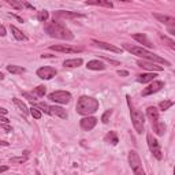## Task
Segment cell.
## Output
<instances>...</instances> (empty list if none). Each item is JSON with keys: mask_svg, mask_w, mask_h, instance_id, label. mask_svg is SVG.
I'll return each instance as SVG.
<instances>
[{"mask_svg": "<svg viewBox=\"0 0 175 175\" xmlns=\"http://www.w3.org/2000/svg\"><path fill=\"white\" fill-rule=\"evenodd\" d=\"M47 33L51 37H55V39H60V40H73L74 39V34L71 33L70 29H67L63 23L60 22H51L48 26L45 28Z\"/></svg>", "mask_w": 175, "mask_h": 175, "instance_id": "6da1fadb", "label": "cell"}, {"mask_svg": "<svg viewBox=\"0 0 175 175\" xmlns=\"http://www.w3.org/2000/svg\"><path fill=\"white\" fill-rule=\"evenodd\" d=\"M125 49H127V51L131 52L133 55H136V56H140V58H142V59L151 60V62H157V63H160V65H166V66L171 65L170 62H167V60H164L163 58L152 54V52L147 51V49L142 48V47H134V45H129V44H125Z\"/></svg>", "mask_w": 175, "mask_h": 175, "instance_id": "7a4b0ae2", "label": "cell"}, {"mask_svg": "<svg viewBox=\"0 0 175 175\" xmlns=\"http://www.w3.org/2000/svg\"><path fill=\"white\" fill-rule=\"evenodd\" d=\"M99 110V101L90 96H81L77 103V112L81 115H90Z\"/></svg>", "mask_w": 175, "mask_h": 175, "instance_id": "3957f363", "label": "cell"}, {"mask_svg": "<svg viewBox=\"0 0 175 175\" xmlns=\"http://www.w3.org/2000/svg\"><path fill=\"white\" fill-rule=\"evenodd\" d=\"M127 99V103H129V107H130V115H131V122H133V126L136 131L138 134H141L144 131V126H145V116L142 115L141 111L136 110L133 107V104L130 103V96H126Z\"/></svg>", "mask_w": 175, "mask_h": 175, "instance_id": "277c9868", "label": "cell"}, {"mask_svg": "<svg viewBox=\"0 0 175 175\" xmlns=\"http://www.w3.org/2000/svg\"><path fill=\"white\" fill-rule=\"evenodd\" d=\"M48 97L51 101L58 103V104H69L70 101H71V95H70L69 92H66V90H56V92H52Z\"/></svg>", "mask_w": 175, "mask_h": 175, "instance_id": "5b68a950", "label": "cell"}, {"mask_svg": "<svg viewBox=\"0 0 175 175\" xmlns=\"http://www.w3.org/2000/svg\"><path fill=\"white\" fill-rule=\"evenodd\" d=\"M147 141H148V147H149L151 152L157 160H162L163 159V153H162V149H160V145L157 142L156 138H153L152 134H148L147 136Z\"/></svg>", "mask_w": 175, "mask_h": 175, "instance_id": "8992f818", "label": "cell"}, {"mask_svg": "<svg viewBox=\"0 0 175 175\" xmlns=\"http://www.w3.org/2000/svg\"><path fill=\"white\" fill-rule=\"evenodd\" d=\"M56 74H58L56 70H55L54 67H49V66L40 67V69L37 70V75H39L41 80H52Z\"/></svg>", "mask_w": 175, "mask_h": 175, "instance_id": "52a82bcc", "label": "cell"}, {"mask_svg": "<svg viewBox=\"0 0 175 175\" xmlns=\"http://www.w3.org/2000/svg\"><path fill=\"white\" fill-rule=\"evenodd\" d=\"M164 88V82L163 81H152V84H149L144 90H142V96H149V95H153V93L159 92Z\"/></svg>", "mask_w": 175, "mask_h": 175, "instance_id": "ba28073f", "label": "cell"}, {"mask_svg": "<svg viewBox=\"0 0 175 175\" xmlns=\"http://www.w3.org/2000/svg\"><path fill=\"white\" fill-rule=\"evenodd\" d=\"M49 49L56 52H63V54H77V52L82 51V48H75V47H70V45H51Z\"/></svg>", "mask_w": 175, "mask_h": 175, "instance_id": "9c48e42d", "label": "cell"}, {"mask_svg": "<svg viewBox=\"0 0 175 175\" xmlns=\"http://www.w3.org/2000/svg\"><path fill=\"white\" fill-rule=\"evenodd\" d=\"M96 125H97V119L95 116H85L84 119H81V127L86 131L92 130Z\"/></svg>", "mask_w": 175, "mask_h": 175, "instance_id": "30bf717a", "label": "cell"}, {"mask_svg": "<svg viewBox=\"0 0 175 175\" xmlns=\"http://www.w3.org/2000/svg\"><path fill=\"white\" fill-rule=\"evenodd\" d=\"M129 164H130L131 170H136V168H138V167H142L141 159H140L138 153H137L136 151H130L129 152Z\"/></svg>", "mask_w": 175, "mask_h": 175, "instance_id": "8fae6325", "label": "cell"}, {"mask_svg": "<svg viewBox=\"0 0 175 175\" xmlns=\"http://www.w3.org/2000/svg\"><path fill=\"white\" fill-rule=\"evenodd\" d=\"M55 18H84L82 14H78V13H71V11H56L54 15Z\"/></svg>", "mask_w": 175, "mask_h": 175, "instance_id": "7c38bea8", "label": "cell"}, {"mask_svg": "<svg viewBox=\"0 0 175 175\" xmlns=\"http://www.w3.org/2000/svg\"><path fill=\"white\" fill-rule=\"evenodd\" d=\"M93 44H95V45H97L99 48L107 49V51H112V52H115V54H121V52H122V49H121V48H118V47H114V45H111V44H108V43H104V41H97V40H93Z\"/></svg>", "mask_w": 175, "mask_h": 175, "instance_id": "4fadbf2b", "label": "cell"}, {"mask_svg": "<svg viewBox=\"0 0 175 175\" xmlns=\"http://www.w3.org/2000/svg\"><path fill=\"white\" fill-rule=\"evenodd\" d=\"M49 114H51V115L58 116V118H60V119H67V112H66V110L62 108V107H59V106H52V107H49Z\"/></svg>", "mask_w": 175, "mask_h": 175, "instance_id": "5bb4252c", "label": "cell"}, {"mask_svg": "<svg viewBox=\"0 0 175 175\" xmlns=\"http://www.w3.org/2000/svg\"><path fill=\"white\" fill-rule=\"evenodd\" d=\"M137 65H138L140 67H142V69L152 70V71H162V70H163L162 66H157V65H155V63H152V62H147V60H138Z\"/></svg>", "mask_w": 175, "mask_h": 175, "instance_id": "9a60e30c", "label": "cell"}, {"mask_svg": "<svg viewBox=\"0 0 175 175\" xmlns=\"http://www.w3.org/2000/svg\"><path fill=\"white\" fill-rule=\"evenodd\" d=\"M147 116L152 123H156L157 121H160L159 119V110H157L156 107H148L147 108Z\"/></svg>", "mask_w": 175, "mask_h": 175, "instance_id": "2e32d148", "label": "cell"}, {"mask_svg": "<svg viewBox=\"0 0 175 175\" xmlns=\"http://www.w3.org/2000/svg\"><path fill=\"white\" fill-rule=\"evenodd\" d=\"M155 77H156V74L155 73H147V74H140L138 77H137V81L141 84H148V82H152L155 81Z\"/></svg>", "mask_w": 175, "mask_h": 175, "instance_id": "e0dca14e", "label": "cell"}, {"mask_svg": "<svg viewBox=\"0 0 175 175\" xmlns=\"http://www.w3.org/2000/svg\"><path fill=\"white\" fill-rule=\"evenodd\" d=\"M133 39L136 40V41H138L140 44H142V45H145V47H153V44L151 43V40L148 39L145 34H134Z\"/></svg>", "mask_w": 175, "mask_h": 175, "instance_id": "ac0fdd59", "label": "cell"}, {"mask_svg": "<svg viewBox=\"0 0 175 175\" xmlns=\"http://www.w3.org/2000/svg\"><path fill=\"white\" fill-rule=\"evenodd\" d=\"M86 67L89 70H104V69H106V65H104L103 62H100V60L95 59V60H90V62H88Z\"/></svg>", "mask_w": 175, "mask_h": 175, "instance_id": "d6986e66", "label": "cell"}, {"mask_svg": "<svg viewBox=\"0 0 175 175\" xmlns=\"http://www.w3.org/2000/svg\"><path fill=\"white\" fill-rule=\"evenodd\" d=\"M10 29H11V33H13V36L15 37V39L18 40V41H25V40H28V37H26L25 34H23L22 32L18 29V28H15V26H14V25L11 26Z\"/></svg>", "mask_w": 175, "mask_h": 175, "instance_id": "ffe728a7", "label": "cell"}, {"mask_svg": "<svg viewBox=\"0 0 175 175\" xmlns=\"http://www.w3.org/2000/svg\"><path fill=\"white\" fill-rule=\"evenodd\" d=\"M82 65V59L78 58V59H67L63 62V66L65 67H80Z\"/></svg>", "mask_w": 175, "mask_h": 175, "instance_id": "44dd1931", "label": "cell"}, {"mask_svg": "<svg viewBox=\"0 0 175 175\" xmlns=\"http://www.w3.org/2000/svg\"><path fill=\"white\" fill-rule=\"evenodd\" d=\"M152 126H153V130L156 131L157 136H163V134H164V131H166V125L163 123V122L157 121L156 123H152Z\"/></svg>", "mask_w": 175, "mask_h": 175, "instance_id": "7402d4cb", "label": "cell"}, {"mask_svg": "<svg viewBox=\"0 0 175 175\" xmlns=\"http://www.w3.org/2000/svg\"><path fill=\"white\" fill-rule=\"evenodd\" d=\"M153 17L157 19L159 22L162 23H175V19L173 18V17H167V15H160V14H153Z\"/></svg>", "mask_w": 175, "mask_h": 175, "instance_id": "603a6c76", "label": "cell"}, {"mask_svg": "<svg viewBox=\"0 0 175 175\" xmlns=\"http://www.w3.org/2000/svg\"><path fill=\"white\" fill-rule=\"evenodd\" d=\"M13 101H14V104H15V106L19 108V111H22V112L25 114V115H28V114H29V108L26 107L25 103H22V101L19 100V99H13Z\"/></svg>", "mask_w": 175, "mask_h": 175, "instance_id": "cb8c5ba5", "label": "cell"}, {"mask_svg": "<svg viewBox=\"0 0 175 175\" xmlns=\"http://www.w3.org/2000/svg\"><path fill=\"white\" fill-rule=\"evenodd\" d=\"M106 142H111L112 145L118 144V136H116L115 131H110L108 134L106 136Z\"/></svg>", "mask_w": 175, "mask_h": 175, "instance_id": "d4e9b609", "label": "cell"}, {"mask_svg": "<svg viewBox=\"0 0 175 175\" xmlns=\"http://www.w3.org/2000/svg\"><path fill=\"white\" fill-rule=\"evenodd\" d=\"M7 70L11 73V74H22V73H25V69L21 66H15V65H10L7 66Z\"/></svg>", "mask_w": 175, "mask_h": 175, "instance_id": "484cf974", "label": "cell"}, {"mask_svg": "<svg viewBox=\"0 0 175 175\" xmlns=\"http://www.w3.org/2000/svg\"><path fill=\"white\" fill-rule=\"evenodd\" d=\"M86 4H90V6H103V7H108V8H112L114 4L111 2H86Z\"/></svg>", "mask_w": 175, "mask_h": 175, "instance_id": "4316f807", "label": "cell"}, {"mask_svg": "<svg viewBox=\"0 0 175 175\" xmlns=\"http://www.w3.org/2000/svg\"><path fill=\"white\" fill-rule=\"evenodd\" d=\"M48 17H49V14L47 10H41V11H39V14H37V19H39L40 22H47Z\"/></svg>", "mask_w": 175, "mask_h": 175, "instance_id": "83f0119b", "label": "cell"}, {"mask_svg": "<svg viewBox=\"0 0 175 175\" xmlns=\"http://www.w3.org/2000/svg\"><path fill=\"white\" fill-rule=\"evenodd\" d=\"M29 114H30L34 119H41V112H40V110L37 108V107H32V108H29Z\"/></svg>", "mask_w": 175, "mask_h": 175, "instance_id": "f1b7e54d", "label": "cell"}, {"mask_svg": "<svg viewBox=\"0 0 175 175\" xmlns=\"http://www.w3.org/2000/svg\"><path fill=\"white\" fill-rule=\"evenodd\" d=\"M7 3L11 6V7L15 8V10H22L23 8V3L18 2V0H7Z\"/></svg>", "mask_w": 175, "mask_h": 175, "instance_id": "f546056e", "label": "cell"}, {"mask_svg": "<svg viewBox=\"0 0 175 175\" xmlns=\"http://www.w3.org/2000/svg\"><path fill=\"white\" fill-rule=\"evenodd\" d=\"M173 106H174V101H171V100L162 101V103L159 104V107H160V110H162V111H167L170 107H173Z\"/></svg>", "mask_w": 175, "mask_h": 175, "instance_id": "4dcf8cb0", "label": "cell"}, {"mask_svg": "<svg viewBox=\"0 0 175 175\" xmlns=\"http://www.w3.org/2000/svg\"><path fill=\"white\" fill-rule=\"evenodd\" d=\"M45 92H47V89L44 85H40L34 89V93H36V96H39V97H43V96L45 95Z\"/></svg>", "mask_w": 175, "mask_h": 175, "instance_id": "1f68e13d", "label": "cell"}, {"mask_svg": "<svg viewBox=\"0 0 175 175\" xmlns=\"http://www.w3.org/2000/svg\"><path fill=\"white\" fill-rule=\"evenodd\" d=\"M26 160H28V155H25V156H18V157H11L10 162L11 163H25Z\"/></svg>", "mask_w": 175, "mask_h": 175, "instance_id": "d6a6232c", "label": "cell"}, {"mask_svg": "<svg viewBox=\"0 0 175 175\" xmlns=\"http://www.w3.org/2000/svg\"><path fill=\"white\" fill-rule=\"evenodd\" d=\"M111 114H112V111H111V110L106 111V112L103 114V116H101V122H103V123H108V121H110V116H111Z\"/></svg>", "mask_w": 175, "mask_h": 175, "instance_id": "836d02e7", "label": "cell"}, {"mask_svg": "<svg viewBox=\"0 0 175 175\" xmlns=\"http://www.w3.org/2000/svg\"><path fill=\"white\" fill-rule=\"evenodd\" d=\"M36 107H37V108H41V111H44L45 114H49V106H48V104H45V103H39Z\"/></svg>", "mask_w": 175, "mask_h": 175, "instance_id": "e575fe53", "label": "cell"}, {"mask_svg": "<svg viewBox=\"0 0 175 175\" xmlns=\"http://www.w3.org/2000/svg\"><path fill=\"white\" fill-rule=\"evenodd\" d=\"M160 39H162L163 41L168 43V45H170L171 48H175V45H174V41H173V40H170V39H168L167 36H163V34H160Z\"/></svg>", "mask_w": 175, "mask_h": 175, "instance_id": "d590c367", "label": "cell"}, {"mask_svg": "<svg viewBox=\"0 0 175 175\" xmlns=\"http://www.w3.org/2000/svg\"><path fill=\"white\" fill-rule=\"evenodd\" d=\"M134 171V175H145V171L142 170V167H138V168H136V170H133Z\"/></svg>", "mask_w": 175, "mask_h": 175, "instance_id": "8d00e7d4", "label": "cell"}, {"mask_svg": "<svg viewBox=\"0 0 175 175\" xmlns=\"http://www.w3.org/2000/svg\"><path fill=\"white\" fill-rule=\"evenodd\" d=\"M23 96H25V97H28L29 100H32V101H33V100H36V96L30 95V93H28V92H25V93H23Z\"/></svg>", "mask_w": 175, "mask_h": 175, "instance_id": "74e56055", "label": "cell"}, {"mask_svg": "<svg viewBox=\"0 0 175 175\" xmlns=\"http://www.w3.org/2000/svg\"><path fill=\"white\" fill-rule=\"evenodd\" d=\"M6 34H7V32H6V28L3 25H0V36L2 37H4Z\"/></svg>", "mask_w": 175, "mask_h": 175, "instance_id": "f35d334b", "label": "cell"}, {"mask_svg": "<svg viewBox=\"0 0 175 175\" xmlns=\"http://www.w3.org/2000/svg\"><path fill=\"white\" fill-rule=\"evenodd\" d=\"M118 75H121V77H127V75H129V73L125 71V70H118Z\"/></svg>", "mask_w": 175, "mask_h": 175, "instance_id": "ab89813d", "label": "cell"}, {"mask_svg": "<svg viewBox=\"0 0 175 175\" xmlns=\"http://www.w3.org/2000/svg\"><path fill=\"white\" fill-rule=\"evenodd\" d=\"M8 119L6 118V116H3V115H0V123H8Z\"/></svg>", "mask_w": 175, "mask_h": 175, "instance_id": "60d3db41", "label": "cell"}, {"mask_svg": "<svg viewBox=\"0 0 175 175\" xmlns=\"http://www.w3.org/2000/svg\"><path fill=\"white\" fill-rule=\"evenodd\" d=\"M0 127H3V129H6V130H8V131H11V127L8 126L7 123H0Z\"/></svg>", "mask_w": 175, "mask_h": 175, "instance_id": "b9f144b4", "label": "cell"}, {"mask_svg": "<svg viewBox=\"0 0 175 175\" xmlns=\"http://www.w3.org/2000/svg\"><path fill=\"white\" fill-rule=\"evenodd\" d=\"M104 60H107V62L112 63V65H119V62H116V60H112V59H108V58H103Z\"/></svg>", "mask_w": 175, "mask_h": 175, "instance_id": "7bdbcfd3", "label": "cell"}, {"mask_svg": "<svg viewBox=\"0 0 175 175\" xmlns=\"http://www.w3.org/2000/svg\"><path fill=\"white\" fill-rule=\"evenodd\" d=\"M8 170V167L7 166H0V174L2 173H4V171H7Z\"/></svg>", "mask_w": 175, "mask_h": 175, "instance_id": "ee69618b", "label": "cell"}, {"mask_svg": "<svg viewBox=\"0 0 175 175\" xmlns=\"http://www.w3.org/2000/svg\"><path fill=\"white\" fill-rule=\"evenodd\" d=\"M10 17H13V18L18 19V21H19V22H23V19L21 18V17H18V15H14V14H10Z\"/></svg>", "mask_w": 175, "mask_h": 175, "instance_id": "f6af8a7d", "label": "cell"}, {"mask_svg": "<svg viewBox=\"0 0 175 175\" xmlns=\"http://www.w3.org/2000/svg\"><path fill=\"white\" fill-rule=\"evenodd\" d=\"M10 142H6V141H0V147H8Z\"/></svg>", "mask_w": 175, "mask_h": 175, "instance_id": "bcb514c9", "label": "cell"}, {"mask_svg": "<svg viewBox=\"0 0 175 175\" xmlns=\"http://www.w3.org/2000/svg\"><path fill=\"white\" fill-rule=\"evenodd\" d=\"M6 114H7V110H6V108H2V107H0V115H6Z\"/></svg>", "mask_w": 175, "mask_h": 175, "instance_id": "7dc6e473", "label": "cell"}, {"mask_svg": "<svg viewBox=\"0 0 175 175\" xmlns=\"http://www.w3.org/2000/svg\"><path fill=\"white\" fill-rule=\"evenodd\" d=\"M3 78H4V75H3L2 73H0V80H3Z\"/></svg>", "mask_w": 175, "mask_h": 175, "instance_id": "c3c4849f", "label": "cell"}]
</instances>
